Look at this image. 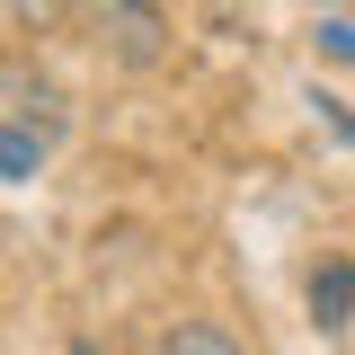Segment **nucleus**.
<instances>
[{
	"label": "nucleus",
	"instance_id": "obj_1",
	"mask_svg": "<svg viewBox=\"0 0 355 355\" xmlns=\"http://www.w3.org/2000/svg\"><path fill=\"white\" fill-rule=\"evenodd\" d=\"M71 18H80L98 53H116L125 71H151V62H169V9L160 0H71Z\"/></svg>",
	"mask_w": 355,
	"mask_h": 355
},
{
	"label": "nucleus",
	"instance_id": "obj_2",
	"mask_svg": "<svg viewBox=\"0 0 355 355\" xmlns=\"http://www.w3.org/2000/svg\"><path fill=\"white\" fill-rule=\"evenodd\" d=\"M151 355H249L231 329H214V320H178V329H160V347Z\"/></svg>",
	"mask_w": 355,
	"mask_h": 355
},
{
	"label": "nucleus",
	"instance_id": "obj_3",
	"mask_svg": "<svg viewBox=\"0 0 355 355\" xmlns=\"http://www.w3.org/2000/svg\"><path fill=\"white\" fill-rule=\"evenodd\" d=\"M311 302H320V320H338V311L355 302V266H329V275H311Z\"/></svg>",
	"mask_w": 355,
	"mask_h": 355
},
{
	"label": "nucleus",
	"instance_id": "obj_4",
	"mask_svg": "<svg viewBox=\"0 0 355 355\" xmlns=\"http://www.w3.org/2000/svg\"><path fill=\"white\" fill-rule=\"evenodd\" d=\"M0 9H9L18 27H62V18H71V0H0Z\"/></svg>",
	"mask_w": 355,
	"mask_h": 355
},
{
	"label": "nucleus",
	"instance_id": "obj_5",
	"mask_svg": "<svg viewBox=\"0 0 355 355\" xmlns=\"http://www.w3.org/2000/svg\"><path fill=\"white\" fill-rule=\"evenodd\" d=\"M36 169V133H9L0 125V178H27Z\"/></svg>",
	"mask_w": 355,
	"mask_h": 355
},
{
	"label": "nucleus",
	"instance_id": "obj_6",
	"mask_svg": "<svg viewBox=\"0 0 355 355\" xmlns=\"http://www.w3.org/2000/svg\"><path fill=\"white\" fill-rule=\"evenodd\" d=\"M71 355H107V347H98V338H80V347H71Z\"/></svg>",
	"mask_w": 355,
	"mask_h": 355
}]
</instances>
